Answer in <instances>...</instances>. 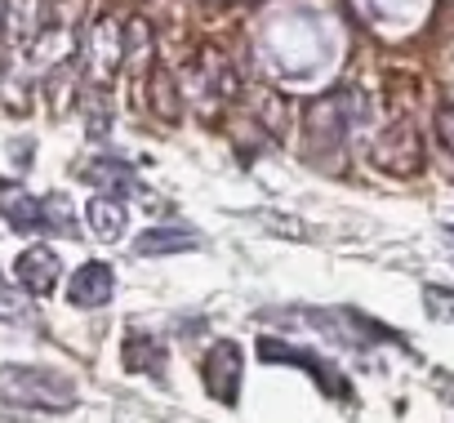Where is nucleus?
I'll return each mask as SVG.
<instances>
[{
  "label": "nucleus",
  "instance_id": "14",
  "mask_svg": "<svg viewBox=\"0 0 454 423\" xmlns=\"http://www.w3.org/2000/svg\"><path fill=\"white\" fill-rule=\"evenodd\" d=\"M0 32H5V0H0Z\"/></svg>",
  "mask_w": 454,
  "mask_h": 423
},
{
  "label": "nucleus",
  "instance_id": "10",
  "mask_svg": "<svg viewBox=\"0 0 454 423\" xmlns=\"http://www.w3.org/2000/svg\"><path fill=\"white\" fill-rule=\"evenodd\" d=\"M85 178H90V183H112V192H143L138 178H134V169L121 165V161H112V156L94 161V165L85 169Z\"/></svg>",
  "mask_w": 454,
  "mask_h": 423
},
{
  "label": "nucleus",
  "instance_id": "11",
  "mask_svg": "<svg viewBox=\"0 0 454 423\" xmlns=\"http://www.w3.org/2000/svg\"><path fill=\"white\" fill-rule=\"evenodd\" d=\"M423 308H427L432 321H454V290L427 286V290H423Z\"/></svg>",
  "mask_w": 454,
  "mask_h": 423
},
{
  "label": "nucleus",
  "instance_id": "7",
  "mask_svg": "<svg viewBox=\"0 0 454 423\" xmlns=\"http://www.w3.org/2000/svg\"><path fill=\"white\" fill-rule=\"evenodd\" d=\"M121 361H125V370H129V374L165 379L169 352H165V343H160L152 330H129V334H125V352H121Z\"/></svg>",
  "mask_w": 454,
  "mask_h": 423
},
{
  "label": "nucleus",
  "instance_id": "1",
  "mask_svg": "<svg viewBox=\"0 0 454 423\" xmlns=\"http://www.w3.org/2000/svg\"><path fill=\"white\" fill-rule=\"evenodd\" d=\"M0 392H5L10 405L54 410V414L76 405V383L59 370H45V365H10L5 379H0Z\"/></svg>",
  "mask_w": 454,
  "mask_h": 423
},
{
  "label": "nucleus",
  "instance_id": "6",
  "mask_svg": "<svg viewBox=\"0 0 454 423\" xmlns=\"http://www.w3.org/2000/svg\"><path fill=\"white\" fill-rule=\"evenodd\" d=\"M112 294H116V272L107 263H85L67 281V303L72 308H85V312L90 308H107Z\"/></svg>",
  "mask_w": 454,
  "mask_h": 423
},
{
  "label": "nucleus",
  "instance_id": "2",
  "mask_svg": "<svg viewBox=\"0 0 454 423\" xmlns=\"http://www.w3.org/2000/svg\"><path fill=\"white\" fill-rule=\"evenodd\" d=\"M259 361H268V365H299L330 401H343V405L352 401V383L343 379V370H339L334 361L308 352V348H294V343H281V339L263 334V339H259Z\"/></svg>",
  "mask_w": 454,
  "mask_h": 423
},
{
  "label": "nucleus",
  "instance_id": "3",
  "mask_svg": "<svg viewBox=\"0 0 454 423\" xmlns=\"http://www.w3.org/2000/svg\"><path fill=\"white\" fill-rule=\"evenodd\" d=\"M200 374H205V388H209L214 401L237 405V401H241V379H246V352H241L232 339H218V343L205 352Z\"/></svg>",
  "mask_w": 454,
  "mask_h": 423
},
{
  "label": "nucleus",
  "instance_id": "9",
  "mask_svg": "<svg viewBox=\"0 0 454 423\" xmlns=\"http://www.w3.org/2000/svg\"><path fill=\"white\" fill-rule=\"evenodd\" d=\"M85 215H90V232H94L98 241L112 246V241L125 237V205H121L116 196H94Z\"/></svg>",
  "mask_w": 454,
  "mask_h": 423
},
{
  "label": "nucleus",
  "instance_id": "13",
  "mask_svg": "<svg viewBox=\"0 0 454 423\" xmlns=\"http://www.w3.org/2000/svg\"><path fill=\"white\" fill-rule=\"evenodd\" d=\"M441 138L454 147V107H445V112H441Z\"/></svg>",
  "mask_w": 454,
  "mask_h": 423
},
{
  "label": "nucleus",
  "instance_id": "8",
  "mask_svg": "<svg viewBox=\"0 0 454 423\" xmlns=\"http://www.w3.org/2000/svg\"><path fill=\"white\" fill-rule=\"evenodd\" d=\"M196 246H200V232H192V228H147L134 241V255L160 259V255H178V250H196Z\"/></svg>",
  "mask_w": 454,
  "mask_h": 423
},
{
  "label": "nucleus",
  "instance_id": "5",
  "mask_svg": "<svg viewBox=\"0 0 454 423\" xmlns=\"http://www.w3.org/2000/svg\"><path fill=\"white\" fill-rule=\"evenodd\" d=\"M14 277H19V286L27 290V294H50L54 286H59V277H63V259L50 250V246H32V250H23L19 259H14Z\"/></svg>",
  "mask_w": 454,
  "mask_h": 423
},
{
  "label": "nucleus",
  "instance_id": "12",
  "mask_svg": "<svg viewBox=\"0 0 454 423\" xmlns=\"http://www.w3.org/2000/svg\"><path fill=\"white\" fill-rule=\"evenodd\" d=\"M0 317L5 321H27V303L14 294V286L5 277H0Z\"/></svg>",
  "mask_w": 454,
  "mask_h": 423
},
{
  "label": "nucleus",
  "instance_id": "4",
  "mask_svg": "<svg viewBox=\"0 0 454 423\" xmlns=\"http://www.w3.org/2000/svg\"><path fill=\"white\" fill-rule=\"evenodd\" d=\"M0 215L14 232H54V215H50V200H36L27 187L0 178Z\"/></svg>",
  "mask_w": 454,
  "mask_h": 423
}]
</instances>
